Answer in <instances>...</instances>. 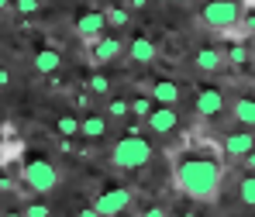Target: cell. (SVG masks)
<instances>
[{
    "mask_svg": "<svg viewBox=\"0 0 255 217\" xmlns=\"http://www.w3.org/2000/svg\"><path fill=\"white\" fill-rule=\"evenodd\" d=\"M172 183L183 197L214 204L224 183V148L207 138H186L183 152H176L172 159Z\"/></svg>",
    "mask_w": 255,
    "mask_h": 217,
    "instance_id": "cell-1",
    "label": "cell"
},
{
    "mask_svg": "<svg viewBox=\"0 0 255 217\" xmlns=\"http://www.w3.org/2000/svg\"><path fill=\"white\" fill-rule=\"evenodd\" d=\"M111 162H114V169H141V166H148L152 162V145L141 138V134H125L114 148H111Z\"/></svg>",
    "mask_w": 255,
    "mask_h": 217,
    "instance_id": "cell-2",
    "label": "cell"
},
{
    "mask_svg": "<svg viewBox=\"0 0 255 217\" xmlns=\"http://www.w3.org/2000/svg\"><path fill=\"white\" fill-rule=\"evenodd\" d=\"M21 183L28 186V193H52L55 186H59V169L48 162V159H28L24 166H21Z\"/></svg>",
    "mask_w": 255,
    "mask_h": 217,
    "instance_id": "cell-3",
    "label": "cell"
},
{
    "mask_svg": "<svg viewBox=\"0 0 255 217\" xmlns=\"http://www.w3.org/2000/svg\"><path fill=\"white\" fill-rule=\"evenodd\" d=\"M242 3L238 0H211V3H204V10H200V21L214 28V31H228L231 24H238L242 21Z\"/></svg>",
    "mask_w": 255,
    "mask_h": 217,
    "instance_id": "cell-4",
    "label": "cell"
},
{
    "mask_svg": "<svg viewBox=\"0 0 255 217\" xmlns=\"http://www.w3.org/2000/svg\"><path fill=\"white\" fill-rule=\"evenodd\" d=\"M145 128L152 131V134H176L179 131V114H176V107L169 104H155L152 110H148V117H145Z\"/></svg>",
    "mask_w": 255,
    "mask_h": 217,
    "instance_id": "cell-5",
    "label": "cell"
},
{
    "mask_svg": "<svg viewBox=\"0 0 255 217\" xmlns=\"http://www.w3.org/2000/svg\"><path fill=\"white\" fill-rule=\"evenodd\" d=\"M90 45V62L93 66H107V62H114V59H121V52H125V42L121 38H111V35H100V38H93Z\"/></svg>",
    "mask_w": 255,
    "mask_h": 217,
    "instance_id": "cell-6",
    "label": "cell"
},
{
    "mask_svg": "<svg viewBox=\"0 0 255 217\" xmlns=\"http://www.w3.org/2000/svg\"><path fill=\"white\" fill-rule=\"evenodd\" d=\"M131 200H134V193H131V190L114 186V190H107V193H100V197H97L93 211H97V214H121V211L131 207Z\"/></svg>",
    "mask_w": 255,
    "mask_h": 217,
    "instance_id": "cell-7",
    "label": "cell"
},
{
    "mask_svg": "<svg viewBox=\"0 0 255 217\" xmlns=\"http://www.w3.org/2000/svg\"><path fill=\"white\" fill-rule=\"evenodd\" d=\"M224 107H228V100H224V93L217 87H207L197 93V114L204 117V121H214V117H221L224 114Z\"/></svg>",
    "mask_w": 255,
    "mask_h": 217,
    "instance_id": "cell-8",
    "label": "cell"
},
{
    "mask_svg": "<svg viewBox=\"0 0 255 217\" xmlns=\"http://www.w3.org/2000/svg\"><path fill=\"white\" fill-rule=\"evenodd\" d=\"M221 148H224V159L238 162L249 148H255V134H252V131H231V134H224Z\"/></svg>",
    "mask_w": 255,
    "mask_h": 217,
    "instance_id": "cell-9",
    "label": "cell"
},
{
    "mask_svg": "<svg viewBox=\"0 0 255 217\" xmlns=\"http://www.w3.org/2000/svg\"><path fill=\"white\" fill-rule=\"evenodd\" d=\"M107 31V21H104V10H86L76 17V35L83 38V42H93V38H100Z\"/></svg>",
    "mask_w": 255,
    "mask_h": 217,
    "instance_id": "cell-10",
    "label": "cell"
},
{
    "mask_svg": "<svg viewBox=\"0 0 255 217\" xmlns=\"http://www.w3.org/2000/svg\"><path fill=\"white\" fill-rule=\"evenodd\" d=\"M148 97H152L155 104H169V107H176V104L183 100V87H179L176 80H155V83L148 87Z\"/></svg>",
    "mask_w": 255,
    "mask_h": 217,
    "instance_id": "cell-11",
    "label": "cell"
},
{
    "mask_svg": "<svg viewBox=\"0 0 255 217\" xmlns=\"http://www.w3.org/2000/svg\"><path fill=\"white\" fill-rule=\"evenodd\" d=\"M155 55H159V48H155V42H152V38H145V35L131 38V45H128V59H131V62H138V66L155 62Z\"/></svg>",
    "mask_w": 255,
    "mask_h": 217,
    "instance_id": "cell-12",
    "label": "cell"
},
{
    "mask_svg": "<svg viewBox=\"0 0 255 217\" xmlns=\"http://www.w3.org/2000/svg\"><path fill=\"white\" fill-rule=\"evenodd\" d=\"M107 128H111L107 114H86V117H80V134H83L86 141H100V138H107Z\"/></svg>",
    "mask_w": 255,
    "mask_h": 217,
    "instance_id": "cell-13",
    "label": "cell"
},
{
    "mask_svg": "<svg viewBox=\"0 0 255 217\" xmlns=\"http://www.w3.org/2000/svg\"><path fill=\"white\" fill-rule=\"evenodd\" d=\"M193 66L200 69V73H217V69H224V48H200L197 55H193Z\"/></svg>",
    "mask_w": 255,
    "mask_h": 217,
    "instance_id": "cell-14",
    "label": "cell"
},
{
    "mask_svg": "<svg viewBox=\"0 0 255 217\" xmlns=\"http://www.w3.org/2000/svg\"><path fill=\"white\" fill-rule=\"evenodd\" d=\"M231 117L242 124V128H255V97H238L231 104Z\"/></svg>",
    "mask_w": 255,
    "mask_h": 217,
    "instance_id": "cell-15",
    "label": "cell"
},
{
    "mask_svg": "<svg viewBox=\"0 0 255 217\" xmlns=\"http://www.w3.org/2000/svg\"><path fill=\"white\" fill-rule=\"evenodd\" d=\"M59 66H62V55H59L55 48H42V52L35 55V73H42V76L59 73Z\"/></svg>",
    "mask_w": 255,
    "mask_h": 217,
    "instance_id": "cell-16",
    "label": "cell"
},
{
    "mask_svg": "<svg viewBox=\"0 0 255 217\" xmlns=\"http://www.w3.org/2000/svg\"><path fill=\"white\" fill-rule=\"evenodd\" d=\"M104 21H107V28H128L131 24V10L118 7V3H107L104 7Z\"/></svg>",
    "mask_w": 255,
    "mask_h": 217,
    "instance_id": "cell-17",
    "label": "cell"
},
{
    "mask_svg": "<svg viewBox=\"0 0 255 217\" xmlns=\"http://www.w3.org/2000/svg\"><path fill=\"white\" fill-rule=\"evenodd\" d=\"M249 59H252V52L245 48V42H235L231 48H224V66L242 69V66H249Z\"/></svg>",
    "mask_w": 255,
    "mask_h": 217,
    "instance_id": "cell-18",
    "label": "cell"
},
{
    "mask_svg": "<svg viewBox=\"0 0 255 217\" xmlns=\"http://www.w3.org/2000/svg\"><path fill=\"white\" fill-rule=\"evenodd\" d=\"M104 114H107V121H128L131 117L128 114V97H107Z\"/></svg>",
    "mask_w": 255,
    "mask_h": 217,
    "instance_id": "cell-19",
    "label": "cell"
},
{
    "mask_svg": "<svg viewBox=\"0 0 255 217\" xmlns=\"http://www.w3.org/2000/svg\"><path fill=\"white\" fill-rule=\"evenodd\" d=\"M152 107H155V100H152L148 93H141V97H131V100H128V114H131V117H138V121H145Z\"/></svg>",
    "mask_w": 255,
    "mask_h": 217,
    "instance_id": "cell-20",
    "label": "cell"
},
{
    "mask_svg": "<svg viewBox=\"0 0 255 217\" xmlns=\"http://www.w3.org/2000/svg\"><path fill=\"white\" fill-rule=\"evenodd\" d=\"M238 200H242L245 207H255V173L238 179Z\"/></svg>",
    "mask_w": 255,
    "mask_h": 217,
    "instance_id": "cell-21",
    "label": "cell"
},
{
    "mask_svg": "<svg viewBox=\"0 0 255 217\" xmlns=\"http://www.w3.org/2000/svg\"><path fill=\"white\" fill-rule=\"evenodd\" d=\"M55 131H59V138H76L80 134V117L76 114H62L55 121Z\"/></svg>",
    "mask_w": 255,
    "mask_h": 217,
    "instance_id": "cell-22",
    "label": "cell"
},
{
    "mask_svg": "<svg viewBox=\"0 0 255 217\" xmlns=\"http://www.w3.org/2000/svg\"><path fill=\"white\" fill-rule=\"evenodd\" d=\"M86 90H90L93 97H111V80H107L104 73H93V76L86 80Z\"/></svg>",
    "mask_w": 255,
    "mask_h": 217,
    "instance_id": "cell-23",
    "label": "cell"
},
{
    "mask_svg": "<svg viewBox=\"0 0 255 217\" xmlns=\"http://www.w3.org/2000/svg\"><path fill=\"white\" fill-rule=\"evenodd\" d=\"M10 7H14L17 14H38V10H42V0H14Z\"/></svg>",
    "mask_w": 255,
    "mask_h": 217,
    "instance_id": "cell-24",
    "label": "cell"
},
{
    "mask_svg": "<svg viewBox=\"0 0 255 217\" xmlns=\"http://www.w3.org/2000/svg\"><path fill=\"white\" fill-rule=\"evenodd\" d=\"M21 214H28V217H48L52 211H48V204H28V207H21Z\"/></svg>",
    "mask_w": 255,
    "mask_h": 217,
    "instance_id": "cell-25",
    "label": "cell"
},
{
    "mask_svg": "<svg viewBox=\"0 0 255 217\" xmlns=\"http://www.w3.org/2000/svg\"><path fill=\"white\" fill-rule=\"evenodd\" d=\"M90 104H93V93L86 90V93H76V107L80 110H90Z\"/></svg>",
    "mask_w": 255,
    "mask_h": 217,
    "instance_id": "cell-26",
    "label": "cell"
},
{
    "mask_svg": "<svg viewBox=\"0 0 255 217\" xmlns=\"http://www.w3.org/2000/svg\"><path fill=\"white\" fill-rule=\"evenodd\" d=\"M238 162H242V166H245L249 173H255V148H249V152H245V155H242Z\"/></svg>",
    "mask_w": 255,
    "mask_h": 217,
    "instance_id": "cell-27",
    "label": "cell"
},
{
    "mask_svg": "<svg viewBox=\"0 0 255 217\" xmlns=\"http://www.w3.org/2000/svg\"><path fill=\"white\" fill-rule=\"evenodd\" d=\"M10 83H14V76H10V69H7V66H0V90H7Z\"/></svg>",
    "mask_w": 255,
    "mask_h": 217,
    "instance_id": "cell-28",
    "label": "cell"
},
{
    "mask_svg": "<svg viewBox=\"0 0 255 217\" xmlns=\"http://www.w3.org/2000/svg\"><path fill=\"white\" fill-rule=\"evenodd\" d=\"M141 128H145V121H138V117H134L131 124H125V134H141Z\"/></svg>",
    "mask_w": 255,
    "mask_h": 217,
    "instance_id": "cell-29",
    "label": "cell"
},
{
    "mask_svg": "<svg viewBox=\"0 0 255 217\" xmlns=\"http://www.w3.org/2000/svg\"><path fill=\"white\" fill-rule=\"evenodd\" d=\"M125 7H128V10H145V7H148V0H128Z\"/></svg>",
    "mask_w": 255,
    "mask_h": 217,
    "instance_id": "cell-30",
    "label": "cell"
},
{
    "mask_svg": "<svg viewBox=\"0 0 255 217\" xmlns=\"http://www.w3.org/2000/svg\"><path fill=\"white\" fill-rule=\"evenodd\" d=\"M145 214H148V217H162V214H166V207H148Z\"/></svg>",
    "mask_w": 255,
    "mask_h": 217,
    "instance_id": "cell-31",
    "label": "cell"
},
{
    "mask_svg": "<svg viewBox=\"0 0 255 217\" xmlns=\"http://www.w3.org/2000/svg\"><path fill=\"white\" fill-rule=\"evenodd\" d=\"M10 3H14V0H0V10H10Z\"/></svg>",
    "mask_w": 255,
    "mask_h": 217,
    "instance_id": "cell-32",
    "label": "cell"
},
{
    "mask_svg": "<svg viewBox=\"0 0 255 217\" xmlns=\"http://www.w3.org/2000/svg\"><path fill=\"white\" fill-rule=\"evenodd\" d=\"M166 3H176V0H166Z\"/></svg>",
    "mask_w": 255,
    "mask_h": 217,
    "instance_id": "cell-33",
    "label": "cell"
}]
</instances>
